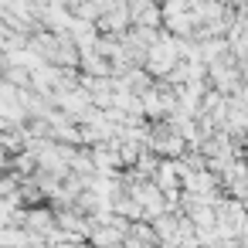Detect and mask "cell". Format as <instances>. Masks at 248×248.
Masks as SVG:
<instances>
[{"label":"cell","mask_w":248,"mask_h":248,"mask_svg":"<svg viewBox=\"0 0 248 248\" xmlns=\"http://www.w3.org/2000/svg\"><path fill=\"white\" fill-rule=\"evenodd\" d=\"M180 58H184V55H180V41H177V38H170V34H160V38L150 45L146 72H150L153 78H167Z\"/></svg>","instance_id":"cell-1"},{"label":"cell","mask_w":248,"mask_h":248,"mask_svg":"<svg viewBox=\"0 0 248 248\" xmlns=\"http://www.w3.org/2000/svg\"><path fill=\"white\" fill-rule=\"evenodd\" d=\"M129 17L136 28H160L163 24V11L153 0H129Z\"/></svg>","instance_id":"cell-2"}]
</instances>
